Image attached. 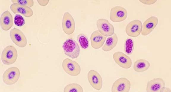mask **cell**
<instances>
[{"label":"cell","mask_w":171,"mask_h":92,"mask_svg":"<svg viewBox=\"0 0 171 92\" xmlns=\"http://www.w3.org/2000/svg\"><path fill=\"white\" fill-rule=\"evenodd\" d=\"M150 66V62L147 60L140 59L137 60L134 63L133 69L138 72H141L148 70Z\"/></svg>","instance_id":"obj_19"},{"label":"cell","mask_w":171,"mask_h":92,"mask_svg":"<svg viewBox=\"0 0 171 92\" xmlns=\"http://www.w3.org/2000/svg\"><path fill=\"white\" fill-rule=\"evenodd\" d=\"M142 24L141 21L137 19L129 22L126 26L125 31L127 35L132 37H138L141 33Z\"/></svg>","instance_id":"obj_9"},{"label":"cell","mask_w":171,"mask_h":92,"mask_svg":"<svg viewBox=\"0 0 171 92\" xmlns=\"http://www.w3.org/2000/svg\"><path fill=\"white\" fill-rule=\"evenodd\" d=\"M18 56L17 50L14 46L9 45L3 50L1 54V60L5 65H10L14 63Z\"/></svg>","instance_id":"obj_2"},{"label":"cell","mask_w":171,"mask_h":92,"mask_svg":"<svg viewBox=\"0 0 171 92\" xmlns=\"http://www.w3.org/2000/svg\"><path fill=\"white\" fill-rule=\"evenodd\" d=\"M10 9L14 14L20 13L26 18H30L33 14V11L30 7L17 3L12 4Z\"/></svg>","instance_id":"obj_16"},{"label":"cell","mask_w":171,"mask_h":92,"mask_svg":"<svg viewBox=\"0 0 171 92\" xmlns=\"http://www.w3.org/2000/svg\"><path fill=\"white\" fill-rule=\"evenodd\" d=\"M131 88V83L127 78H118L113 83L111 88L112 92H129Z\"/></svg>","instance_id":"obj_11"},{"label":"cell","mask_w":171,"mask_h":92,"mask_svg":"<svg viewBox=\"0 0 171 92\" xmlns=\"http://www.w3.org/2000/svg\"><path fill=\"white\" fill-rule=\"evenodd\" d=\"M20 76L19 69L15 66L10 67L6 70L3 74L4 83L8 85L15 84L18 80Z\"/></svg>","instance_id":"obj_3"},{"label":"cell","mask_w":171,"mask_h":92,"mask_svg":"<svg viewBox=\"0 0 171 92\" xmlns=\"http://www.w3.org/2000/svg\"><path fill=\"white\" fill-rule=\"evenodd\" d=\"M62 26L64 33L68 35L72 34L75 31V24L72 15L69 12H65L63 17Z\"/></svg>","instance_id":"obj_8"},{"label":"cell","mask_w":171,"mask_h":92,"mask_svg":"<svg viewBox=\"0 0 171 92\" xmlns=\"http://www.w3.org/2000/svg\"><path fill=\"white\" fill-rule=\"evenodd\" d=\"M38 3L40 5L42 6H45L47 5L49 2V0H37Z\"/></svg>","instance_id":"obj_26"},{"label":"cell","mask_w":171,"mask_h":92,"mask_svg":"<svg viewBox=\"0 0 171 92\" xmlns=\"http://www.w3.org/2000/svg\"><path fill=\"white\" fill-rule=\"evenodd\" d=\"M64 92H83V89L80 85L77 83H69L64 88Z\"/></svg>","instance_id":"obj_20"},{"label":"cell","mask_w":171,"mask_h":92,"mask_svg":"<svg viewBox=\"0 0 171 92\" xmlns=\"http://www.w3.org/2000/svg\"><path fill=\"white\" fill-rule=\"evenodd\" d=\"M139 1L144 4L146 5H151L155 4L156 2V0H140Z\"/></svg>","instance_id":"obj_25"},{"label":"cell","mask_w":171,"mask_h":92,"mask_svg":"<svg viewBox=\"0 0 171 92\" xmlns=\"http://www.w3.org/2000/svg\"><path fill=\"white\" fill-rule=\"evenodd\" d=\"M115 62L120 67L125 69H128L132 66V61L130 58L121 51L114 53L113 55Z\"/></svg>","instance_id":"obj_10"},{"label":"cell","mask_w":171,"mask_h":92,"mask_svg":"<svg viewBox=\"0 0 171 92\" xmlns=\"http://www.w3.org/2000/svg\"><path fill=\"white\" fill-rule=\"evenodd\" d=\"M11 2L27 6L30 7H32L34 5V1L33 0H12Z\"/></svg>","instance_id":"obj_24"},{"label":"cell","mask_w":171,"mask_h":92,"mask_svg":"<svg viewBox=\"0 0 171 92\" xmlns=\"http://www.w3.org/2000/svg\"><path fill=\"white\" fill-rule=\"evenodd\" d=\"M118 40V36L114 33L112 35L107 38L104 44L102 47V50L105 52L112 50L116 46Z\"/></svg>","instance_id":"obj_18"},{"label":"cell","mask_w":171,"mask_h":92,"mask_svg":"<svg viewBox=\"0 0 171 92\" xmlns=\"http://www.w3.org/2000/svg\"><path fill=\"white\" fill-rule=\"evenodd\" d=\"M62 66L64 71L70 76H77L80 73L81 67L79 64L77 62L69 58L63 60Z\"/></svg>","instance_id":"obj_4"},{"label":"cell","mask_w":171,"mask_h":92,"mask_svg":"<svg viewBox=\"0 0 171 92\" xmlns=\"http://www.w3.org/2000/svg\"><path fill=\"white\" fill-rule=\"evenodd\" d=\"M14 22L16 26L21 27L25 24V21L20 15L18 14H16L15 16Z\"/></svg>","instance_id":"obj_23"},{"label":"cell","mask_w":171,"mask_h":92,"mask_svg":"<svg viewBox=\"0 0 171 92\" xmlns=\"http://www.w3.org/2000/svg\"><path fill=\"white\" fill-rule=\"evenodd\" d=\"M164 80L160 77L153 78L148 81L146 86L147 92H160L165 86Z\"/></svg>","instance_id":"obj_14"},{"label":"cell","mask_w":171,"mask_h":92,"mask_svg":"<svg viewBox=\"0 0 171 92\" xmlns=\"http://www.w3.org/2000/svg\"><path fill=\"white\" fill-rule=\"evenodd\" d=\"M171 90L170 88L166 87L164 86L161 90L160 92H171Z\"/></svg>","instance_id":"obj_27"},{"label":"cell","mask_w":171,"mask_h":92,"mask_svg":"<svg viewBox=\"0 0 171 92\" xmlns=\"http://www.w3.org/2000/svg\"><path fill=\"white\" fill-rule=\"evenodd\" d=\"M0 26L3 30L7 31L11 29L13 25L12 16L8 10L3 12L0 19Z\"/></svg>","instance_id":"obj_17"},{"label":"cell","mask_w":171,"mask_h":92,"mask_svg":"<svg viewBox=\"0 0 171 92\" xmlns=\"http://www.w3.org/2000/svg\"><path fill=\"white\" fill-rule=\"evenodd\" d=\"M10 36L12 42L20 47H25L27 43V38L20 30L16 28L11 29L10 33Z\"/></svg>","instance_id":"obj_6"},{"label":"cell","mask_w":171,"mask_h":92,"mask_svg":"<svg viewBox=\"0 0 171 92\" xmlns=\"http://www.w3.org/2000/svg\"><path fill=\"white\" fill-rule=\"evenodd\" d=\"M88 81L91 86L95 89L99 91L102 88L103 80L100 74L94 70H90L87 75Z\"/></svg>","instance_id":"obj_12"},{"label":"cell","mask_w":171,"mask_h":92,"mask_svg":"<svg viewBox=\"0 0 171 92\" xmlns=\"http://www.w3.org/2000/svg\"><path fill=\"white\" fill-rule=\"evenodd\" d=\"M128 16V12L124 7L117 6L110 9V19L113 22H120L126 19Z\"/></svg>","instance_id":"obj_5"},{"label":"cell","mask_w":171,"mask_h":92,"mask_svg":"<svg viewBox=\"0 0 171 92\" xmlns=\"http://www.w3.org/2000/svg\"><path fill=\"white\" fill-rule=\"evenodd\" d=\"M77 41L81 47L83 49L88 48L89 46V42L87 36L84 34L80 33L77 37Z\"/></svg>","instance_id":"obj_21"},{"label":"cell","mask_w":171,"mask_h":92,"mask_svg":"<svg viewBox=\"0 0 171 92\" xmlns=\"http://www.w3.org/2000/svg\"><path fill=\"white\" fill-rule=\"evenodd\" d=\"M159 20L155 16H151L143 23L141 34L144 36L149 34L155 28L158 24Z\"/></svg>","instance_id":"obj_13"},{"label":"cell","mask_w":171,"mask_h":92,"mask_svg":"<svg viewBox=\"0 0 171 92\" xmlns=\"http://www.w3.org/2000/svg\"><path fill=\"white\" fill-rule=\"evenodd\" d=\"M107 37L100 34L98 30L93 31L90 37L91 45L94 49H99L102 47Z\"/></svg>","instance_id":"obj_15"},{"label":"cell","mask_w":171,"mask_h":92,"mask_svg":"<svg viewBox=\"0 0 171 92\" xmlns=\"http://www.w3.org/2000/svg\"><path fill=\"white\" fill-rule=\"evenodd\" d=\"M134 43L133 40L130 38H127L125 41L124 49L127 55L131 54L134 50Z\"/></svg>","instance_id":"obj_22"},{"label":"cell","mask_w":171,"mask_h":92,"mask_svg":"<svg viewBox=\"0 0 171 92\" xmlns=\"http://www.w3.org/2000/svg\"><path fill=\"white\" fill-rule=\"evenodd\" d=\"M62 48L64 54L73 59L77 58L79 55V45L72 38H69L66 40L63 44Z\"/></svg>","instance_id":"obj_1"},{"label":"cell","mask_w":171,"mask_h":92,"mask_svg":"<svg viewBox=\"0 0 171 92\" xmlns=\"http://www.w3.org/2000/svg\"><path fill=\"white\" fill-rule=\"evenodd\" d=\"M98 31L105 37H110L114 33V28L107 20L104 18L98 19L96 22Z\"/></svg>","instance_id":"obj_7"}]
</instances>
